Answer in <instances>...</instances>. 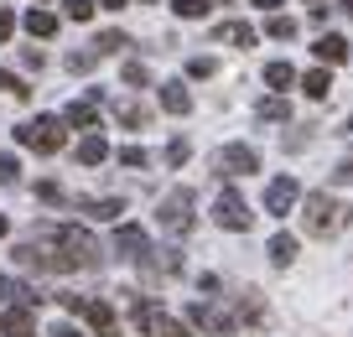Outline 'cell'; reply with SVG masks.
<instances>
[{
	"instance_id": "3",
	"label": "cell",
	"mask_w": 353,
	"mask_h": 337,
	"mask_svg": "<svg viewBox=\"0 0 353 337\" xmlns=\"http://www.w3.org/2000/svg\"><path fill=\"white\" fill-rule=\"evenodd\" d=\"M16 141L32 145V151H42V156H52V151H63V120H57V114H42V120L21 125Z\"/></svg>"
},
{
	"instance_id": "21",
	"label": "cell",
	"mask_w": 353,
	"mask_h": 337,
	"mask_svg": "<svg viewBox=\"0 0 353 337\" xmlns=\"http://www.w3.org/2000/svg\"><path fill=\"white\" fill-rule=\"evenodd\" d=\"M301 88H307V99H327V88H332V78L322 73V68H312L307 78H301Z\"/></svg>"
},
{
	"instance_id": "26",
	"label": "cell",
	"mask_w": 353,
	"mask_h": 337,
	"mask_svg": "<svg viewBox=\"0 0 353 337\" xmlns=\"http://www.w3.org/2000/svg\"><path fill=\"white\" fill-rule=\"evenodd\" d=\"M94 52H125V32H99Z\"/></svg>"
},
{
	"instance_id": "42",
	"label": "cell",
	"mask_w": 353,
	"mask_h": 337,
	"mask_svg": "<svg viewBox=\"0 0 353 337\" xmlns=\"http://www.w3.org/2000/svg\"><path fill=\"white\" fill-rule=\"evenodd\" d=\"M6 229H11V223H6V218H0V234H6Z\"/></svg>"
},
{
	"instance_id": "14",
	"label": "cell",
	"mask_w": 353,
	"mask_h": 337,
	"mask_svg": "<svg viewBox=\"0 0 353 337\" xmlns=\"http://www.w3.org/2000/svg\"><path fill=\"white\" fill-rule=\"evenodd\" d=\"M213 37H219V42H234V47H254V32L244 21H219V26H213Z\"/></svg>"
},
{
	"instance_id": "19",
	"label": "cell",
	"mask_w": 353,
	"mask_h": 337,
	"mask_svg": "<svg viewBox=\"0 0 353 337\" xmlns=\"http://www.w3.org/2000/svg\"><path fill=\"white\" fill-rule=\"evenodd\" d=\"M270 260L291 265V260H296V239H291V234H276V239H270Z\"/></svg>"
},
{
	"instance_id": "33",
	"label": "cell",
	"mask_w": 353,
	"mask_h": 337,
	"mask_svg": "<svg viewBox=\"0 0 353 337\" xmlns=\"http://www.w3.org/2000/svg\"><path fill=\"white\" fill-rule=\"evenodd\" d=\"M16 176H21V161H16V156H0V182H16Z\"/></svg>"
},
{
	"instance_id": "32",
	"label": "cell",
	"mask_w": 353,
	"mask_h": 337,
	"mask_svg": "<svg viewBox=\"0 0 353 337\" xmlns=\"http://www.w3.org/2000/svg\"><path fill=\"white\" fill-rule=\"evenodd\" d=\"M188 78H213V57H192V63H188Z\"/></svg>"
},
{
	"instance_id": "2",
	"label": "cell",
	"mask_w": 353,
	"mask_h": 337,
	"mask_svg": "<svg viewBox=\"0 0 353 337\" xmlns=\"http://www.w3.org/2000/svg\"><path fill=\"white\" fill-rule=\"evenodd\" d=\"M130 316H135V327H141V337H192V332H188V322L166 316L156 301H141V296L130 301Z\"/></svg>"
},
{
	"instance_id": "20",
	"label": "cell",
	"mask_w": 353,
	"mask_h": 337,
	"mask_svg": "<svg viewBox=\"0 0 353 337\" xmlns=\"http://www.w3.org/2000/svg\"><path fill=\"white\" fill-rule=\"evenodd\" d=\"M26 32H32V37H52L57 32V16L52 11H32V16H26Z\"/></svg>"
},
{
	"instance_id": "28",
	"label": "cell",
	"mask_w": 353,
	"mask_h": 337,
	"mask_svg": "<svg viewBox=\"0 0 353 337\" xmlns=\"http://www.w3.org/2000/svg\"><path fill=\"white\" fill-rule=\"evenodd\" d=\"M63 11L73 16V21H88V16H94V0H63Z\"/></svg>"
},
{
	"instance_id": "5",
	"label": "cell",
	"mask_w": 353,
	"mask_h": 337,
	"mask_svg": "<svg viewBox=\"0 0 353 337\" xmlns=\"http://www.w3.org/2000/svg\"><path fill=\"white\" fill-rule=\"evenodd\" d=\"M156 218H161L166 234H188V229H192V192H188V187L166 192V197H161V213H156Z\"/></svg>"
},
{
	"instance_id": "29",
	"label": "cell",
	"mask_w": 353,
	"mask_h": 337,
	"mask_svg": "<svg viewBox=\"0 0 353 337\" xmlns=\"http://www.w3.org/2000/svg\"><path fill=\"white\" fill-rule=\"evenodd\" d=\"M94 63H99V52H68V68H73V73H88Z\"/></svg>"
},
{
	"instance_id": "1",
	"label": "cell",
	"mask_w": 353,
	"mask_h": 337,
	"mask_svg": "<svg viewBox=\"0 0 353 337\" xmlns=\"http://www.w3.org/2000/svg\"><path fill=\"white\" fill-rule=\"evenodd\" d=\"M301 223H307L312 239H332V234L348 223V207L327 192H307V207H301Z\"/></svg>"
},
{
	"instance_id": "36",
	"label": "cell",
	"mask_w": 353,
	"mask_h": 337,
	"mask_svg": "<svg viewBox=\"0 0 353 337\" xmlns=\"http://www.w3.org/2000/svg\"><path fill=\"white\" fill-rule=\"evenodd\" d=\"M11 32H16V16H11V11H0V42H11Z\"/></svg>"
},
{
	"instance_id": "35",
	"label": "cell",
	"mask_w": 353,
	"mask_h": 337,
	"mask_svg": "<svg viewBox=\"0 0 353 337\" xmlns=\"http://www.w3.org/2000/svg\"><path fill=\"white\" fill-rule=\"evenodd\" d=\"M332 182H353V151L338 161V172H332Z\"/></svg>"
},
{
	"instance_id": "24",
	"label": "cell",
	"mask_w": 353,
	"mask_h": 337,
	"mask_svg": "<svg viewBox=\"0 0 353 337\" xmlns=\"http://www.w3.org/2000/svg\"><path fill=\"white\" fill-rule=\"evenodd\" d=\"M120 166H130V172H145V166H151L145 145H125V151H120Z\"/></svg>"
},
{
	"instance_id": "31",
	"label": "cell",
	"mask_w": 353,
	"mask_h": 337,
	"mask_svg": "<svg viewBox=\"0 0 353 337\" xmlns=\"http://www.w3.org/2000/svg\"><path fill=\"white\" fill-rule=\"evenodd\" d=\"M0 88H6V94H16V99H26V94H32V88H26L16 73H0Z\"/></svg>"
},
{
	"instance_id": "4",
	"label": "cell",
	"mask_w": 353,
	"mask_h": 337,
	"mask_svg": "<svg viewBox=\"0 0 353 337\" xmlns=\"http://www.w3.org/2000/svg\"><path fill=\"white\" fill-rule=\"evenodd\" d=\"M213 223H219V229H229V234H244V229L254 223V218H250V203H244L234 187H223V192L213 197Z\"/></svg>"
},
{
	"instance_id": "39",
	"label": "cell",
	"mask_w": 353,
	"mask_h": 337,
	"mask_svg": "<svg viewBox=\"0 0 353 337\" xmlns=\"http://www.w3.org/2000/svg\"><path fill=\"white\" fill-rule=\"evenodd\" d=\"M254 6H260V11H276V6H281V0H254Z\"/></svg>"
},
{
	"instance_id": "34",
	"label": "cell",
	"mask_w": 353,
	"mask_h": 337,
	"mask_svg": "<svg viewBox=\"0 0 353 337\" xmlns=\"http://www.w3.org/2000/svg\"><path fill=\"white\" fill-rule=\"evenodd\" d=\"M37 197H42V203H63V187H57V182H42V187H37Z\"/></svg>"
},
{
	"instance_id": "11",
	"label": "cell",
	"mask_w": 353,
	"mask_h": 337,
	"mask_svg": "<svg viewBox=\"0 0 353 337\" xmlns=\"http://www.w3.org/2000/svg\"><path fill=\"white\" fill-rule=\"evenodd\" d=\"M0 332L6 337H32V306H11L0 316Z\"/></svg>"
},
{
	"instance_id": "40",
	"label": "cell",
	"mask_w": 353,
	"mask_h": 337,
	"mask_svg": "<svg viewBox=\"0 0 353 337\" xmlns=\"http://www.w3.org/2000/svg\"><path fill=\"white\" fill-rule=\"evenodd\" d=\"M6 291H11V280H6V275H0V301H6Z\"/></svg>"
},
{
	"instance_id": "10",
	"label": "cell",
	"mask_w": 353,
	"mask_h": 337,
	"mask_svg": "<svg viewBox=\"0 0 353 337\" xmlns=\"http://www.w3.org/2000/svg\"><path fill=\"white\" fill-rule=\"evenodd\" d=\"M114 114H120V125H130V130H145V125H151V109H145L141 99H120Z\"/></svg>"
},
{
	"instance_id": "9",
	"label": "cell",
	"mask_w": 353,
	"mask_h": 337,
	"mask_svg": "<svg viewBox=\"0 0 353 337\" xmlns=\"http://www.w3.org/2000/svg\"><path fill=\"white\" fill-rule=\"evenodd\" d=\"M114 249H120L125 260H145V254H151V244H145V229H135V223H120V229H114Z\"/></svg>"
},
{
	"instance_id": "15",
	"label": "cell",
	"mask_w": 353,
	"mask_h": 337,
	"mask_svg": "<svg viewBox=\"0 0 353 337\" xmlns=\"http://www.w3.org/2000/svg\"><path fill=\"white\" fill-rule=\"evenodd\" d=\"M161 109H172V114H188L192 109V94L182 83H161Z\"/></svg>"
},
{
	"instance_id": "13",
	"label": "cell",
	"mask_w": 353,
	"mask_h": 337,
	"mask_svg": "<svg viewBox=\"0 0 353 337\" xmlns=\"http://www.w3.org/2000/svg\"><path fill=\"white\" fill-rule=\"evenodd\" d=\"M78 207H83L88 218H99V223H114V218L125 213V203H120V197H94V203H78Z\"/></svg>"
},
{
	"instance_id": "6",
	"label": "cell",
	"mask_w": 353,
	"mask_h": 337,
	"mask_svg": "<svg viewBox=\"0 0 353 337\" xmlns=\"http://www.w3.org/2000/svg\"><path fill=\"white\" fill-rule=\"evenodd\" d=\"M188 316L203 327V332H219V337H229V332H239V316L229 312V306H213V301H192L188 306Z\"/></svg>"
},
{
	"instance_id": "7",
	"label": "cell",
	"mask_w": 353,
	"mask_h": 337,
	"mask_svg": "<svg viewBox=\"0 0 353 337\" xmlns=\"http://www.w3.org/2000/svg\"><path fill=\"white\" fill-rule=\"evenodd\" d=\"M213 166H219V172H229V176H254L260 172V156H254V145H223L219 156H213Z\"/></svg>"
},
{
	"instance_id": "25",
	"label": "cell",
	"mask_w": 353,
	"mask_h": 337,
	"mask_svg": "<svg viewBox=\"0 0 353 337\" xmlns=\"http://www.w3.org/2000/svg\"><path fill=\"white\" fill-rule=\"evenodd\" d=\"M286 114H291V104H286V99H265V104H260V120H270V125H281Z\"/></svg>"
},
{
	"instance_id": "37",
	"label": "cell",
	"mask_w": 353,
	"mask_h": 337,
	"mask_svg": "<svg viewBox=\"0 0 353 337\" xmlns=\"http://www.w3.org/2000/svg\"><path fill=\"white\" fill-rule=\"evenodd\" d=\"M52 337H83V332H78L73 322H63V327H52Z\"/></svg>"
},
{
	"instance_id": "16",
	"label": "cell",
	"mask_w": 353,
	"mask_h": 337,
	"mask_svg": "<svg viewBox=\"0 0 353 337\" xmlns=\"http://www.w3.org/2000/svg\"><path fill=\"white\" fill-rule=\"evenodd\" d=\"M63 120H68V125H78V130H94V125H99V109H94V104H68Z\"/></svg>"
},
{
	"instance_id": "27",
	"label": "cell",
	"mask_w": 353,
	"mask_h": 337,
	"mask_svg": "<svg viewBox=\"0 0 353 337\" xmlns=\"http://www.w3.org/2000/svg\"><path fill=\"white\" fill-rule=\"evenodd\" d=\"M125 83L145 88V83H151V68H145V63H125Z\"/></svg>"
},
{
	"instance_id": "30",
	"label": "cell",
	"mask_w": 353,
	"mask_h": 337,
	"mask_svg": "<svg viewBox=\"0 0 353 337\" xmlns=\"http://www.w3.org/2000/svg\"><path fill=\"white\" fill-rule=\"evenodd\" d=\"M188 156H192V145H188V141H172V145H166V161H172V166H182Z\"/></svg>"
},
{
	"instance_id": "41",
	"label": "cell",
	"mask_w": 353,
	"mask_h": 337,
	"mask_svg": "<svg viewBox=\"0 0 353 337\" xmlns=\"http://www.w3.org/2000/svg\"><path fill=\"white\" fill-rule=\"evenodd\" d=\"M104 337H125V332H120V327H110V332H104Z\"/></svg>"
},
{
	"instance_id": "43",
	"label": "cell",
	"mask_w": 353,
	"mask_h": 337,
	"mask_svg": "<svg viewBox=\"0 0 353 337\" xmlns=\"http://www.w3.org/2000/svg\"><path fill=\"white\" fill-rule=\"evenodd\" d=\"M348 130H353V114H348Z\"/></svg>"
},
{
	"instance_id": "12",
	"label": "cell",
	"mask_w": 353,
	"mask_h": 337,
	"mask_svg": "<svg viewBox=\"0 0 353 337\" xmlns=\"http://www.w3.org/2000/svg\"><path fill=\"white\" fill-rule=\"evenodd\" d=\"M317 57L322 63H348V37H338V32L317 37Z\"/></svg>"
},
{
	"instance_id": "38",
	"label": "cell",
	"mask_w": 353,
	"mask_h": 337,
	"mask_svg": "<svg viewBox=\"0 0 353 337\" xmlns=\"http://www.w3.org/2000/svg\"><path fill=\"white\" fill-rule=\"evenodd\" d=\"M125 6H130V0H104V11H125Z\"/></svg>"
},
{
	"instance_id": "18",
	"label": "cell",
	"mask_w": 353,
	"mask_h": 337,
	"mask_svg": "<svg viewBox=\"0 0 353 337\" xmlns=\"http://www.w3.org/2000/svg\"><path fill=\"white\" fill-rule=\"evenodd\" d=\"M265 83H270V88H291V83H296V68H291V63H270V68H265Z\"/></svg>"
},
{
	"instance_id": "8",
	"label": "cell",
	"mask_w": 353,
	"mask_h": 337,
	"mask_svg": "<svg viewBox=\"0 0 353 337\" xmlns=\"http://www.w3.org/2000/svg\"><path fill=\"white\" fill-rule=\"evenodd\" d=\"M296 197H301L296 176H276V182L265 187V213H270V218H286L291 207H296Z\"/></svg>"
},
{
	"instance_id": "23",
	"label": "cell",
	"mask_w": 353,
	"mask_h": 337,
	"mask_svg": "<svg viewBox=\"0 0 353 337\" xmlns=\"http://www.w3.org/2000/svg\"><path fill=\"white\" fill-rule=\"evenodd\" d=\"M172 11L182 16V21H203V16H208V0H176Z\"/></svg>"
},
{
	"instance_id": "22",
	"label": "cell",
	"mask_w": 353,
	"mask_h": 337,
	"mask_svg": "<svg viewBox=\"0 0 353 337\" xmlns=\"http://www.w3.org/2000/svg\"><path fill=\"white\" fill-rule=\"evenodd\" d=\"M265 32L276 37V42H291V37H296V21H291V16H270V21H265Z\"/></svg>"
},
{
	"instance_id": "17",
	"label": "cell",
	"mask_w": 353,
	"mask_h": 337,
	"mask_svg": "<svg viewBox=\"0 0 353 337\" xmlns=\"http://www.w3.org/2000/svg\"><path fill=\"white\" fill-rule=\"evenodd\" d=\"M104 156H110V145H104V135H88V141L78 145V161H83V166H99Z\"/></svg>"
}]
</instances>
